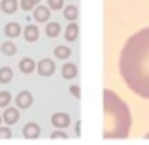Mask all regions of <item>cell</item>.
I'll return each instance as SVG.
<instances>
[{
    "label": "cell",
    "instance_id": "cell-19",
    "mask_svg": "<svg viewBox=\"0 0 149 145\" xmlns=\"http://www.w3.org/2000/svg\"><path fill=\"white\" fill-rule=\"evenodd\" d=\"M11 102V94L8 91H2L0 92V108H8Z\"/></svg>",
    "mask_w": 149,
    "mask_h": 145
},
{
    "label": "cell",
    "instance_id": "cell-10",
    "mask_svg": "<svg viewBox=\"0 0 149 145\" xmlns=\"http://www.w3.org/2000/svg\"><path fill=\"white\" fill-rule=\"evenodd\" d=\"M62 76L66 77V79H72V77H76L77 76V66L76 64H64L62 66Z\"/></svg>",
    "mask_w": 149,
    "mask_h": 145
},
{
    "label": "cell",
    "instance_id": "cell-21",
    "mask_svg": "<svg viewBox=\"0 0 149 145\" xmlns=\"http://www.w3.org/2000/svg\"><path fill=\"white\" fill-rule=\"evenodd\" d=\"M11 138V130L8 126H0V139H10Z\"/></svg>",
    "mask_w": 149,
    "mask_h": 145
},
{
    "label": "cell",
    "instance_id": "cell-27",
    "mask_svg": "<svg viewBox=\"0 0 149 145\" xmlns=\"http://www.w3.org/2000/svg\"><path fill=\"white\" fill-rule=\"evenodd\" d=\"M2 121H4V119H2V117H0V123H2Z\"/></svg>",
    "mask_w": 149,
    "mask_h": 145
},
{
    "label": "cell",
    "instance_id": "cell-16",
    "mask_svg": "<svg viewBox=\"0 0 149 145\" xmlns=\"http://www.w3.org/2000/svg\"><path fill=\"white\" fill-rule=\"evenodd\" d=\"M45 30H47V36L55 38V36H58V34H61V25H58V23H49Z\"/></svg>",
    "mask_w": 149,
    "mask_h": 145
},
{
    "label": "cell",
    "instance_id": "cell-2",
    "mask_svg": "<svg viewBox=\"0 0 149 145\" xmlns=\"http://www.w3.org/2000/svg\"><path fill=\"white\" fill-rule=\"evenodd\" d=\"M132 117L128 105L113 91H104V138L125 139L130 134Z\"/></svg>",
    "mask_w": 149,
    "mask_h": 145
},
{
    "label": "cell",
    "instance_id": "cell-20",
    "mask_svg": "<svg viewBox=\"0 0 149 145\" xmlns=\"http://www.w3.org/2000/svg\"><path fill=\"white\" fill-rule=\"evenodd\" d=\"M15 44H11V42H6V44H2V53L4 55H13L15 53Z\"/></svg>",
    "mask_w": 149,
    "mask_h": 145
},
{
    "label": "cell",
    "instance_id": "cell-1",
    "mask_svg": "<svg viewBox=\"0 0 149 145\" xmlns=\"http://www.w3.org/2000/svg\"><path fill=\"white\" fill-rule=\"evenodd\" d=\"M119 70L127 87L149 100V26L128 38L119 57Z\"/></svg>",
    "mask_w": 149,
    "mask_h": 145
},
{
    "label": "cell",
    "instance_id": "cell-11",
    "mask_svg": "<svg viewBox=\"0 0 149 145\" xmlns=\"http://www.w3.org/2000/svg\"><path fill=\"white\" fill-rule=\"evenodd\" d=\"M0 8H2L6 13H13V11L19 8V2H17V0H2Z\"/></svg>",
    "mask_w": 149,
    "mask_h": 145
},
{
    "label": "cell",
    "instance_id": "cell-12",
    "mask_svg": "<svg viewBox=\"0 0 149 145\" xmlns=\"http://www.w3.org/2000/svg\"><path fill=\"white\" fill-rule=\"evenodd\" d=\"M25 38L29 42H36L38 40V26L36 25H29L25 28Z\"/></svg>",
    "mask_w": 149,
    "mask_h": 145
},
{
    "label": "cell",
    "instance_id": "cell-8",
    "mask_svg": "<svg viewBox=\"0 0 149 145\" xmlns=\"http://www.w3.org/2000/svg\"><path fill=\"white\" fill-rule=\"evenodd\" d=\"M34 19H36L38 23H45V21L49 19V8L38 6L36 10H34Z\"/></svg>",
    "mask_w": 149,
    "mask_h": 145
},
{
    "label": "cell",
    "instance_id": "cell-13",
    "mask_svg": "<svg viewBox=\"0 0 149 145\" xmlns=\"http://www.w3.org/2000/svg\"><path fill=\"white\" fill-rule=\"evenodd\" d=\"M19 66H21V72H25V74L34 72V68H36V64H34L32 58H23V60L19 62Z\"/></svg>",
    "mask_w": 149,
    "mask_h": 145
},
{
    "label": "cell",
    "instance_id": "cell-9",
    "mask_svg": "<svg viewBox=\"0 0 149 145\" xmlns=\"http://www.w3.org/2000/svg\"><path fill=\"white\" fill-rule=\"evenodd\" d=\"M4 32H6L8 38H15V36H19V34H21V26H19L17 23H8L6 28H4Z\"/></svg>",
    "mask_w": 149,
    "mask_h": 145
},
{
    "label": "cell",
    "instance_id": "cell-23",
    "mask_svg": "<svg viewBox=\"0 0 149 145\" xmlns=\"http://www.w3.org/2000/svg\"><path fill=\"white\" fill-rule=\"evenodd\" d=\"M49 8H53V10H61V6L64 4V0H47Z\"/></svg>",
    "mask_w": 149,
    "mask_h": 145
},
{
    "label": "cell",
    "instance_id": "cell-14",
    "mask_svg": "<svg viewBox=\"0 0 149 145\" xmlns=\"http://www.w3.org/2000/svg\"><path fill=\"white\" fill-rule=\"evenodd\" d=\"M11 77H13V72H11V68H8V66L0 68V83H10Z\"/></svg>",
    "mask_w": 149,
    "mask_h": 145
},
{
    "label": "cell",
    "instance_id": "cell-25",
    "mask_svg": "<svg viewBox=\"0 0 149 145\" xmlns=\"http://www.w3.org/2000/svg\"><path fill=\"white\" fill-rule=\"evenodd\" d=\"M70 92H72V94L76 96V98H79V94H81L79 87H76V85H72V87H70Z\"/></svg>",
    "mask_w": 149,
    "mask_h": 145
},
{
    "label": "cell",
    "instance_id": "cell-4",
    "mask_svg": "<svg viewBox=\"0 0 149 145\" xmlns=\"http://www.w3.org/2000/svg\"><path fill=\"white\" fill-rule=\"evenodd\" d=\"M15 102H17V108L26 109V108H30V105H32L34 98H32V94H30L29 91H21L17 96H15Z\"/></svg>",
    "mask_w": 149,
    "mask_h": 145
},
{
    "label": "cell",
    "instance_id": "cell-18",
    "mask_svg": "<svg viewBox=\"0 0 149 145\" xmlns=\"http://www.w3.org/2000/svg\"><path fill=\"white\" fill-rule=\"evenodd\" d=\"M55 57L57 58H68L70 57V49L64 47V45H58V47H55Z\"/></svg>",
    "mask_w": 149,
    "mask_h": 145
},
{
    "label": "cell",
    "instance_id": "cell-22",
    "mask_svg": "<svg viewBox=\"0 0 149 145\" xmlns=\"http://www.w3.org/2000/svg\"><path fill=\"white\" fill-rule=\"evenodd\" d=\"M38 2H40V0H21V8L23 10H30V8L36 6Z\"/></svg>",
    "mask_w": 149,
    "mask_h": 145
},
{
    "label": "cell",
    "instance_id": "cell-26",
    "mask_svg": "<svg viewBox=\"0 0 149 145\" xmlns=\"http://www.w3.org/2000/svg\"><path fill=\"white\" fill-rule=\"evenodd\" d=\"M146 138H149V132H147V134H146Z\"/></svg>",
    "mask_w": 149,
    "mask_h": 145
},
{
    "label": "cell",
    "instance_id": "cell-3",
    "mask_svg": "<svg viewBox=\"0 0 149 145\" xmlns=\"http://www.w3.org/2000/svg\"><path fill=\"white\" fill-rule=\"evenodd\" d=\"M51 124H53L57 130H62V128H66L70 124V117L66 115V113H55L53 117H51Z\"/></svg>",
    "mask_w": 149,
    "mask_h": 145
},
{
    "label": "cell",
    "instance_id": "cell-17",
    "mask_svg": "<svg viewBox=\"0 0 149 145\" xmlns=\"http://www.w3.org/2000/svg\"><path fill=\"white\" fill-rule=\"evenodd\" d=\"M64 17L68 19V21H76L77 19V8L76 6H68L64 10Z\"/></svg>",
    "mask_w": 149,
    "mask_h": 145
},
{
    "label": "cell",
    "instance_id": "cell-6",
    "mask_svg": "<svg viewBox=\"0 0 149 145\" xmlns=\"http://www.w3.org/2000/svg\"><path fill=\"white\" fill-rule=\"evenodd\" d=\"M23 136L29 138V139L38 138V136H40V126H38L36 123H26L25 128H23Z\"/></svg>",
    "mask_w": 149,
    "mask_h": 145
},
{
    "label": "cell",
    "instance_id": "cell-5",
    "mask_svg": "<svg viewBox=\"0 0 149 145\" xmlns=\"http://www.w3.org/2000/svg\"><path fill=\"white\" fill-rule=\"evenodd\" d=\"M38 72H40V76H51V74L55 72V64L53 60H49V58H44V60L38 62Z\"/></svg>",
    "mask_w": 149,
    "mask_h": 145
},
{
    "label": "cell",
    "instance_id": "cell-24",
    "mask_svg": "<svg viewBox=\"0 0 149 145\" xmlns=\"http://www.w3.org/2000/svg\"><path fill=\"white\" fill-rule=\"evenodd\" d=\"M51 138H55V139H58V138H61V139H66V132L64 130H55L53 134H51Z\"/></svg>",
    "mask_w": 149,
    "mask_h": 145
},
{
    "label": "cell",
    "instance_id": "cell-15",
    "mask_svg": "<svg viewBox=\"0 0 149 145\" xmlns=\"http://www.w3.org/2000/svg\"><path fill=\"white\" fill-rule=\"evenodd\" d=\"M77 32H79V30H77V25H76V23H70L68 28H66V40L74 42L77 38Z\"/></svg>",
    "mask_w": 149,
    "mask_h": 145
},
{
    "label": "cell",
    "instance_id": "cell-7",
    "mask_svg": "<svg viewBox=\"0 0 149 145\" xmlns=\"http://www.w3.org/2000/svg\"><path fill=\"white\" fill-rule=\"evenodd\" d=\"M2 119H4V123H6V124H15L19 121V111L15 108H6Z\"/></svg>",
    "mask_w": 149,
    "mask_h": 145
}]
</instances>
